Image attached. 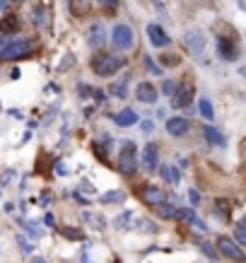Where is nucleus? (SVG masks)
Returning a JSON list of instances; mask_svg holds the SVG:
<instances>
[{
	"instance_id": "obj_1",
	"label": "nucleus",
	"mask_w": 246,
	"mask_h": 263,
	"mask_svg": "<svg viewBox=\"0 0 246 263\" xmlns=\"http://www.w3.org/2000/svg\"><path fill=\"white\" fill-rule=\"evenodd\" d=\"M34 49L32 39H22V36H2L0 39V58L2 61H12V58H27Z\"/></svg>"
},
{
	"instance_id": "obj_2",
	"label": "nucleus",
	"mask_w": 246,
	"mask_h": 263,
	"mask_svg": "<svg viewBox=\"0 0 246 263\" xmlns=\"http://www.w3.org/2000/svg\"><path fill=\"white\" fill-rule=\"evenodd\" d=\"M89 66H92V72H94V75H99V77H111V75H116V72L125 66V61H123L121 56L97 53V56H92Z\"/></svg>"
},
{
	"instance_id": "obj_3",
	"label": "nucleus",
	"mask_w": 246,
	"mask_h": 263,
	"mask_svg": "<svg viewBox=\"0 0 246 263\" xmlns=\"http://www.w3.org/2000/svg\"><path fill=\"white\" fill-rule=\"evenodd\" d=\"M119 172L123 176H133L138 172V147L133 140H125L119 152Z\"/></svg>"
},
{
	"instance_id": "obj_4",
	"label": "nucleus",
	"mask_w": 246,
	"mask_h": 263,
	"mask_svg": "<svg viewBox=\"0 0 246 263\" xmlns=\"http://www.w3.org/2000/svg\"><path fill=\"white\" fill-rule=\"evenodd\" d=\"M111 44H114V49H119V51H130L133 44H135L133 29H130L128 24H116V27L111 29Z\"/></svg>"
},
{
	"instance_id": "obj_5",
	"label": "nucleus",
	"mask_w": 246,
	"mask_h": 263,
	"mask_svg": "<svg viewBox=\"0 0 246 263\" xmlns=\"http://www.w3.org/2000/svg\"><path fill=\"white\" fill-rule=\"evenodd\" d=\"M184 44L191 56H200L205 51V34L200 29H188L184 34Z\"/></svg>"
},
{
	"instance_id": "obj_6",
	"label": "nucleus",
	"mask_w": 246,
	"mask_h": 263,
	"mask_svg": "<svg viewBox=\"0 0 246 263\" xmlns=\"http://www.w3.org/2000/svg\"><path fill=\"white\" fill-rule=\"evenodd\" d=\"M217 53H220V58L227 61V63L239 61V46H237L232 39H227V36H220V39H217Z\"/></svg>"
},
{
	"instance_id": "obj_7",
	"label": "nucleus",
	"mask_w": 246,
	"mask_h": 263,
	"mask_svg": "<svg viewBox=\"0 0 246 263\" xmlns=\"http://www.w3.org/2000/svg\"><path fill=\"white\" fill-rule=\"evenodd\" d=\"M217 249H220L222 256H227V259H232V261H244V249H242L239 244H234L229 237H220V239H217Z\"/></svg>"
},
{
	"instance_id": "obj_8",
	"label": "nucleus",
	"mask_w": 246,
	"mask_h": 263,
	"mask_svg": "<svg viewBox=\"0 0 246 263\" xmlns=\"http://www.w3.org/2000/svg\"><path fill=\"white\" fill-rule=\"evenodd\" d=\"M145 34H147V39H150V44L152 46H157V49H164V46H169L172 44V36L159 27V24H147L145 27Z\"/></svg>"
},
{
	"instance_id": "obj_9",
	"label": "nucleus",
	"mask_w": 246,
	"mask_h": 263,
	"mask_svg": "<svg viewBox=\"0 0 246 263\" xmlns=\"http://www.w3.org/2000/svg\"><path fill=\"white\" fill-rule=\"evenodd\" d=\"M159 167V145L157 142H147L142 147V169L145 172H155Z\"/></svg>"
},
{
	"instance_id": "obj_10",
	"label": "nucleus",
	"mask_w": 246,
	"mask_h": 263,
	"mask_svg": "<svg viewBox=\"0 0 246 263\" xmlns=\"http://www.w3.org/2000/svg\"><path fill=\"white\" fill-rule=\"evenodd\" d=\"M191 102H193V87H191V85L176 87V92L172 94V106H174V109H186Z\"/></svg>"
},
{
	"instance_id": "obj_11",
	"label": "nucleus",
	"mask_w": 246,
	"mask_h": 263,
	"mask_svg": "<svg viewBox=\"0 0 246 263\" xmlns=\"http://www.w3.org/2000/svg\"><path fill=\"white\" fill-rule=\"evenodd\" d=\"M157 97H159V94H157V87L150 85V82H140V85L135 87V99L142 102V104H155Z\"/></svg>"
},
{
	"instance_id": "obj_12",
	"label": "nucleus",
	"mask_w": 246,
	"mask_h": 263,
	"mask_svg": "<svg viewBox=\"0 0 246 263\" xmlns=\"http://www.w3.org/2000/svg\"><path fill=\"white\" fill-rule=\"evenodd\" d=\"M188 131H191V121L184 119V116H172V119L167 121V133L174 135V138H181V135H186Z\"/></svg>"
},
{
	"instance_id": "obj_13",
	"label": "nucleus",
	"mask_w": 246,
	"mask_h": 263,
	"mask_svg": "<svg viewBox=\"0 0 246 263\" xmlns=\"http://www.w3.org/2000/svg\"><path fill=\"white\" fill-rule=\"evenodd\" d=\"M138 121H140V116H138V111H135V109H123V111H119V114L114 116V123H116V126H121V128L135 126Z\"/></svg>"
},
{
	"instance_id": "obj_14",
	"label": "nucleus",
	"mask_w": 246,
	"mask_h": 263,
	"mask_svg": "<svg viewBox=\"0 0 246 263\" xmlns=\"http://www.w3.org/2000/svg\"><path fill=\"white\" fill-rule=\"evenodd\" d=\"M176 217H184L188 225H193L195 229H200V232H205L208 227H205V222L195 215V210H191V208H176Z\"/></svg>"
},
{
	"instance_id": "obj_15",
	"label": "nucleus",
	"mask_w": 246,
	"mask_h": 263,
	"mask_svg": "<svg viewBox=\"0 0 246 263\" xmlns=\"http://www.w3.org/2000/svg\"><path fill=\"white\" fill-rule=\"evenodd\" d=\"M104 44H106V29L104 24L94 22L89 27V46H104Z\"/></svg>"
},
{
	"instance_id": "obj_16",
	"label": "nucleus",
	"mask_w": 246,
	"mask_h": 263,
	"mask_svg": "<svg viewBox=\"0 0 246 263\" xmlns=\"http://www.w3.org/2000/svg\"><path fill=\"white\" fill-rule=\"evenodd\" d=\"M142 198H145V203H150V205H162V203H167L164 191H162V189H157V186H145Z\"/></svg>"
},
{
	"instance_id": "obj_17",
	"label": "nucleus",
	"mask_w": 246,
	"mask_h": 263,
	"mask_svg": "<svg viewBox=\"0 0 246 263\" xmlns=\"http://www.w3.org/2000/svg\"><path fill=\"white\" fill-rule=\"evenodd\" d=\"M203 138H205L210 145H217V147H225V145H227V138L217 131L215 126H203Z\"/></svg>"
},
{
	"instance_id": "obj_18",
	"label": "nucleus",
	"mask_w": 246,
	"mask_h": 263,
	"mask_svg": "<svg viewBox=\"0 0 246 263\" xmlns=\"http://www.w3.org/2000/svg\"><path fill=\"white\" fill-rule=\"evenodd\" d=\"M159 174H162V179L167 181V184H179L181 181V172H179V167H174V164H162L159 167Z\"/></svg>"
},
{
	"instance_id": "obj_19",
	"label": "nucleus",
	"mask_w": 246,
	"mask_h": 263,
	"mask_svg": "<svg viewBox=\"0 0 246 263\" xmlns=\"http://www.w3.org/2000/svg\"><path fill=\"white\" fill-rule=\"evenodd\" d=\"M128 80H130V75H123V77H119L116 82H111L109 92H111L114 97H119V99L128 97Z\"/></svg>"
},
{
	"instance_id": "obj_20",
	"label": "nucleus",
	"mask_w": 246,
	"mask_h": 263,
	"mask_svg": "<svg viewBox=\"0 0 246 263\" xmlns=\"http://www.w3.org/2000/svg\"><path fill=\"white\" fill-rule=\"evenodd\" d=\"M68 5H70L72 17H85L92 7V0H68Z\"/></svg>"
},
{
	"instance_id": "obj_21",
	"label": "nucleus",
	"mask_w": 246,
	"mask_h": 263,
	"mask_svg": "<svg viewBox=\"0 0 246 263\" xmlns=\"http://www.w3.org/2000/svg\"><path fill=\"white\" fill-rule=\"evenodd\" d=\"M19 29V19L15 15H5L0 19V34H15Z\"/></svg>"
},
{
	"instance_id": "obj_22",
	"label": "nucleus",
	"mask_w": 246,
	"mask_h": 263,
	"mask_svg": "<svg viewBox=\"0 0 246 263\" xmlns=\"http://www.w3.org/2000/svg\"><path fill=\"white\" fill-rule=\"evenodd\" d=\"M198 111H200V116H203L205 121H212V119H215V109H212V102H210L208 97H203V99L198 102Z\"/></svg>"
},
{
	"instance_id": "obj_23",
	"label": "nucleus",
	"mask_w": 246,
	"mask_h": 263,
	"mask_svg": "<svg viewBox=\"0 0 246 263\" xmlns=\"http://www.w3.org/2000/svg\"><path fill=\"white\" fill-rule=\"evenodd\" d=\"M130 220H133V212H130V210H123L121 215L114 220V227H116L119 232H125V229H128V225H130Z\"/></svg>"
},
{
	"instance_id": "obj_24",
	"label": "nucleus",
	"mask_w": 246,
	"mask_h": 263,
	"mask_svg": "<svg viewBox=\"0 0 246 263\" xmlns=\"http://www.w3.org/2000/svg\"><path fill=\"white\" fill-rule=\"evenodd\" d=\"M46 12H44V7L41 5H36V7H32V24H36V27H44V22H46V17H44Z\"/></svg>"
},
{
	"instance_id": "obj_25",
	"label": "nucleus",
	"mask_w": 246,
	"mask_h": 263,
	"mask_svg": "<svg viewBox=\"0 0 246 263\" xmlns=\"http://www.w3.org/2000/svg\"><path fill=\"white\" fill-rule=\"evenodd\" d=\"M85 220L89 222V225H94V229H106V222H104V217H99V215H94V212H85Z\"/></svg>"
},
{
	"instance_id": "obj_26",
	"label": "nucleus",
	"mask_w": 246,
	"mask_h": 263,
	"mask_svg": "<svg viewBox=\"0 0 246 263\" xmlns=\"http://www.w3.org/2000/svg\"><path fill=\"white\" fill-rule=\"evenodd\" d=\"M215 208L220 210L217 215H220L222 220H229V203H227L225 198H217V200H215Z\"/></svg>"
},
{
	"instance_id": "obj_27",
	"label": "nucleus",
	"mask_w": 246,
	"mask_h": 263,
	"mask_svg": "<svg viewBox=\"0 0 246 263\" xmlns=\"http://www.w3.org/2000/svg\"><path fill=\"white\" fill-rule=\"evenodd\" d=\"M157 208H159V217H164V220H174V217H176V208H174V205L162 203V205H157Z\"/></svg>"
},
{
	"instance_id": "obj_28",
	"label": "nucleus",
	"mask_w": 246,
	"mask_h": 263,
	"mask_svg": "<svg viewBox=\"0 0 246 263\" xmlns=\"http://www.w3.org/2000/svg\"><path fill=\"white\" fill-rule=\"evenodd\" d=\"M19 225H22V227L27 229V234H29V237H34V239H39V237L44 234V232L39 229V225H36V222H24V220H22Z\"/></svg>"
},
{
	"instance_id": "obj_29",
	"label": "nucleus",
	"mask_w": 246,
	"mask_h": 263,
	"mask_svg": "<svg viewBox=\"0 0 246 263\" xmlns=\"http://www.w3.org/2000/svg\"><path fill=\"white\" fill-rule=\"evenodd\" d=\"M125 193L123 191H111V193H104L102 196V203H123Z\"/></svg>"
},
{
	"instance_id": "obj_30",
	"label": "nucleus",
	"mask_w": 246,
	"mask_h": 263,
	"mask_svg": "<svg viewBox=\"0 0 246 263\" xmlns=\"http://www.w3.org/2000/svg\"><path fill=\"white\" fill-rule=\"evenodd\" d=\"M234 234H237V244L244 249V246H246V229H244V222H237V227H234Z\"/></svg>"
},
{
	"instance_id": "obj_31",
	"label": "nucleus",
	"mask_w": 246,
	"mask_h": 263,
	"mask_svg": "<svg viewBox=\"0 0 246 263\" xmlns=\"http://www.w3.org/2000/svg\"><path fill=\"white\" fill-rule=\"evenodd\" d=\"M17 244H19V251H22V254H27V256H32V254H34V246H32L24 237H17Z\"/></svg>"
},
{
	"instance_id": "obj_32",
	"label": "nucleus",
	"mask_w": 246,
	"mask_h": 263,
	"mask_svg": "<svg viewBox=\"0 0 246 263\" xmlns=\"http://www.w3.org/2000/svg\"><path fill=\"white\" fill-rule=\"evenodd\" d=\"M176 87H179V85H176L174 80H164V82H162V92H164L167 97H172V94L176 92Z\"/></svg>"
},
{
	"instance_id": "obj_33",
	"label": "nucleus",
	"mask_w": 246,
	"mask_h": 263,
	"mask_svg": "<svg viewBox=\"0 0 246 263\" xmlns=\"http://www.w3.org/2000/svg\"><path fill=\"white\" fill-rule=\"evenodd\" d=\"M138 225L142 227V232H152V234H155V232H159V227H157L155 222H150V220H145V217H142V220H138Z\"/></svg>"
},
{
	"instance_id": "obj_34",
	"label": "nucleus",
	"mask_w": 246,
	"mask_h": 263,
	"mask_svg": "<svg viewBox=\"0 0 246 263\" xmlns=\"http://www.w3.org/2000/svg\"><path fill=\"white\" fill-rule=\"evenodd\" d=\"M198 244H200V249H203V254H205V256H210V259H215V256H217L210 242H205V239H198Z\"/></svg>"
},
{
	"instance_id": "obj_35",
	"label": "nucleus",
	"mask_w": 246,
	"mask_h": 263,
	"mask_svg": "<svg viewBox=\"0 0 246 263\" xmlns=\"http://www.w3.org/2000/svg\"><path fill=\"white\" fill-rule=\"evenodd\" d=\"M159 63H162V66H179V63H181V61H179V58H176V56H169V53H162V56H159Z\"/></svg>"
},
{
	"instance_id": "obj_36",
	"label": "nucleus",
	"mask_w": 246,
	"mask_h": 263,
	"mask_svg": "<svg viewBox=\"0 0 246 263\" xmlns=\"http://www.w3.org/2000/svg\"><path fill=\"white\" fill-rule=\"evenodd\" d=\"M145 68H147V70H150L152 75H162V68L157 66V63H155V61H152L150 56H145Z\"/></svg>"
},
{
	"instance_id": "obj_37",
	"label": "nucleus",
	"mask_w": 246,
	"mask_h": 263,
	"mask_svg": "<svg viewBox=\"0 0 246 263\" xmlns=\"http://www.w3.org/2000/svg\"><path fill=\"white\" fill-rule=\"evenodd\" d=\"M63 234H65L68 239H85V234H82L80 229H72V227H65V229H63Z\"/></svg>"
},
{
	"instance_id": "obj_38",
	"label": "nucleus",
	"mask_w": 246,
	"mask_h": 263,
	"mask_svg": "<svg viewBox=\"0 0 246 263\" xmlns=\"http://www.w3.org/2000/svg\"><path fill=\"white\" fill-rule=\"evenodd\" d=\"M77 92H80V97L85 99V97H89V94H92V87H89V85H85V82H80V85H77Z\"/></svg>"
},
{
	"instance_id": "obj_39",
	"label": "nucleus",
	"mask_w": 246,
	"mask_h": 263,
	"mask_svg": "<svg viewBox=\"0 0 246 263\" xmlns=\"http://www.w3.org/2000/svg\"><path fill=\"white\" fill-rule=\"evenodd\" d=\"M138 123H140V128H142L145 133H152V131H155V121H150V119H145V121H138Z\"/></svg>"
},
{
	"instance_id": "obj_40",
	"label": "nucleus",
	"mask_w": 246,
	"mask_h": 263,
	"mask_svg": "<svg viewBox=\"0 0 246 263\" xmlns=\"http://www.w3.org/2000/svg\"><path fill=\"white\" fill-rule=\"evenodd\" d=\"M188 198H191V203H193V205H198V203H200V196H198V191H193V189L188 191Z\"/></svg>"
},
{
	"instance_id": "obj_41",
	"label": "nucleus",
	"mask_w": 246,
	"mask_h": 263,
	"mask_svg": "<svg viewBox=\"0 0 246 263\" xmlns=\"http://www.w3.org/2000/svg\"><path fill=\"white\" fill-rule=\"evenodd\" d=\"M56 174H58V176H65V174H68V172H65V164H63V162H56Z\"/></svg>"
},
{
	"instance_id": "obj_42",
	"label": "nucleus",
	"mask_w": 246,
	"mask_h": 263,
	"mask_svg": "<svg viewBox=\"0 0 246 263\" xmlns=\"http://www.w3.org/2000/svg\"><path fill=\"white\" fill-rule=\"evenodd\" d=\"M92 94H94V99H97V102H104V97H106L102 89H92Z\"/></svg>"
},
{
	"instance_id": "obj_43",
	"label": "nucleus",
	"mask_w": 246,
	"mask_h": 263,
	"mask_svg": "<svg viewBox=\"0 0 246 263\" xmlns=\"http://www.w3.org/2000/svg\"><path fill=\"white\" fill-rule=\"evenodd\" d=\"M44 220H46V225H49V227H56V217H53L51 212H46V217H44Z\"/></svg>"
},
{
	"instance_id": "obj_44",
	"label": "nucleus",
	"mask_w": 246,
	"mask_h": 263,
	"mask_svg": "<svg viewBox=\"0 0 246 263\" xmlns=\"http://www.w3.org/2000/svg\"><path fill=\"white\" fill-rule=\"evenodd\" d=\"M10 77H12V80H19V77H22V72H19L17 68H12V72H10Z\"/></svg>"
},
{
	"instance_id": "obj_45",
	"label": "nucleus",
	"mask_w": 246,
	"mask_h": 263,
	"mask_svg": "<svg viewBox=\"0 0 246 263\" xmlns=\"http://www.w3.org/2000/svg\"><path fill=\"white\" fill-rule=\"evenodd\" d=\"M99 2H102V5H106V7H109V5H111V7H116V5H119V0H99Z\"/></svg>"
},
{
	"instance_id": "obj_46",
	"label": "nucleus",
	"mask_w": 246,
	"mask_h": 263,
	"mask_svg": "<svg viewBox=\"0 0 246 263\" xmlns=\"http://www.w3.org/2000/svg\"><path fill=\"white\" fill-rule=\"evenodd\" d=\"M46 89H49V92H61V87H58V85H49Z\"/></svg>"
},
{
	"instance_id": "obj_47",
	"label": "nucleus",
	"mask_w": 246,
	"mask_h": 263,
	"mask_svg": "<svg viewBox=\"0 0 246 263\" xmlns=\"http://www.w3.org/2000/svg\"><path fill=\"white\" fill-rule=\"evenodd\" d=\"M10 114H12V116H15V119H22V111H19V109H12V111H10Z\"/></svg>"
},
{
	"instance_id": "obj_48",
	"label": "nucleus",
	"mask_w": 246,
	"mask_h": 263,
	"mask_svg": "<svg viewBox=\"0 0 246 263\" xmlns=\"http://www.w3.org/2000/svg\"><path fill=\"white\" fill-rule=\"evenodd\" d=\"M32 263H46V261H44L41 256H32Z\"/></svg>"
},
{
	"instance_id": "obj_49",
	"label": "nucleus",
	"mask_w": 246,
	"mask_h": 263,
	"mask_svg": "<svg viewBox=\"0 0 246 263\" xmlns=\"http://www.w3.org/2000/svg\"><path fill=\"white\" fill-rule=\"evenodd\" d=\"M7 7V0H0V10H5Z\"/></svg>"
}]
</instances>
